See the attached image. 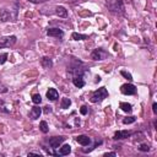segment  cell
<instances>
[{
    "label": "cell",
    "instance_id": "cell-3",
    "mask_svg": "<svg viewBox=\"0 0 157 157\" xmlns=\"http://www.w3.org/2000/svg\"><path fill=\"white\" fill-rule=\"evenodd\" d=\"M16 42V36H5L0 37V48H7L13 45Z\"/></svg>",
    "mask_w": 157,
    "mask_h": 157
},
{
    "label": "cell",
    "instance_id": "cell-1",
    "mask_svg": "<svg viewBox=\"0 0 157 157\" xmlns=\"http://www.w3.org/2000/svg\"><path fill=\"white\" fill-rule=\"evenodd\" d=\"M105 5L110 12H114V13H123L124 12V4L121 0H108Z\"/></svg>",
    "mask_w": 157,
    "mask_h": 157
},
{
    "label": "cell",
    "instance_id": "cell-25",
    "mask_svg": "<svg viewBox=\"0 0 157 157\" xmlns=\"http://www.w3.org/2000/svg\"><path fill=\"white\" fill-rule=\"evenodd\" d=\"M120 74H121V75H123V76H124L125 78H128V80H130V81L132 80V76H131V75H130L129 72H126V71H124V70H121V71H120Z\"/></svg>",
    "mask_w": 157,
    "mask_h": 157
},
{
    "label": "cell",
    "instance_id": "cell-28",
    "mask_svg": "<svg viewBox=\"0 0 157 157\" xmlns=\"http://www.w3.org/2000/svg\"><path fill=\"white\" fill-rule=\"evenodd\" d=\"M5 92H7V88L0 82V93H5Z\"/></svg>",
    "mask_w": 157,
    "mask_h": 157
},
{
    "label": "cell",
    "instance_id": "cell-30",
    "mask_svg": "<svg viewBox=\"0 0 157 157\" xmlns=\"http://www.w3.org/2000/svg\"><path fill=\"white\" fill-rule=\"evenodd\" d=\"M108 156H117V153L115 152H107V153H104V157H108Z\"/></svg>",
    "mask_w": 157,
    "mask_h": 157
},
{
    "label": "cell",
    "instance_id": "cell-4",
    "mask_svg": "<svg viewBox=\"0 0 157 157\" xmlns=\"http://www.w3.org/2000/svg\"><path fill=\"white\" fill-rule=\"evenodd\" d=\"M0 18H1V21H15L16 13L15 12L12 13L11 11L2 9V10H0Z\"/></svg>",
    "mask_w": 157,
    "mask_h": 157
},
{
    "label": "cell",
    "instance_id": "cell-15",
    "mask_svg": "<svg viewBox=\"0 0 157 157\" xmlns=\"http://www.w3.org/2000/svg\"><path fill=\"white\" fill-rule=\"evenodd\" d=\"M42 66L43 67H45V69H49V67H52L53 66V61H52V59L50 58H48V56H44V58H42Z\"/></svg>",
    "mask_w": 157,
    "mask_h": 157
},
{
    "label": "cell",
    "instance_id": "cell-9",
    "mask_svg": "<svg viewBox=\"0 0 157 157\" xmlns=\"http://www.w3.org/2000/svg\"><path fill=\"white\" fill-rule=\"evenodd\" d=\"M47 34L50 36V37H63L64 32L61 29H59V28H49L47 31Z\"/></svg>",
    "mask_w": 157,
    "mask_h": 157
},
{
    "label": "cell",
    "instance_id": "cell-7",
    "mask_svg": "<svg viewBox=\"0 0 157 157\" xmlns=\"http://www.w3.org/2000/svg\"><path fill=\"white\" fill-rule=\"evenodd\" d=\"M65 137L63 136H54V137H50L49 139V145L53 147V148H58L60 146V144L64 141Z\"/></svg>",
    "mask_w": 157,
    "mask_h": 157
},
{
    "label": "cell",
    "instance_id": "cell-32",
    "mask_svg": "<svg viewBox=\"0 0 157 157\" xmlns=\"http://www.w3.org/2000/svg\"><path fill=\"white\" fill-rule=\"evenodd\" d=\"M33 155H37V156H40L42 153H40V152H28V156H33Z\"/></svg>",
    "mask_w": 157,
    "mask_h": 157
},
{
    "label": "cell",
    "instance_id": "cell-11",
    "mask_svg": "<svg viewBox=\"0 0 157 157\" xmlns=\"http://www.w3.org/2000/svg\"><path fill=\"white\" fill-rule=\"evenodd\" d=\"M58 97H59V93H58V91H56L55 88H49V90L47 91V98H48V99L55 101Z\"/></svg>",
    "mask_w": 157,
    "mask_h": 157
},
{
    "label": "cell",
    "instance_id": "cell-2",
    "mask_svg": "<svg viewBox=\"0 0 157 157\" xmlns=\"http://www.w3.org/2000/svg\"><path fill=\"white\" fill-rule=\"evenodd\" d=\"M108 97V91L105 87H101L98 88L97 91H94L91 96V102L92 103H98V102H102L104 98Z\"/></svg>",
    "mask_w": 157,
    "mask_h": 157
},
{
    "label": "cell",
    "instance_id": "cell-10",
    "mask_svg": "<svg viewBox=\"0 0 157 157\" xmlns=\"http://www.w3.org/2000/svg\"><path fill=\"white\" fill-rule=\"evenodd\" d=\"M76 141H77L80 145H82V146H87V145H90L91 139H90L88 136H86V135H78V136L76 137Z\"/></svg>",
    "mask_w": 157,
    "mask_h": 157
},
{
    "label": "cell",
    "instance_id": "cell-31",
    "mask_svg": "<svg viewBox=\"0 0 157 157\" xmlns=\"http://www.w3.org/2000/svg\"><path fill=\"white\" fill-rule=\"evenodd\" d=\"M152 110H153V113H157V104L156 103L152 104Z\"/></svg>",
    "mask_w": 157,
    "mask_h": 157
},
{
    "label": "cell",
    "instance_id": "cell-23",
    "mask_svg": "<svg viewBox=\"0 0 157 157\" xmlns=\"http://www.w3.org/2000/svg\"><path fill=\"white\" fill-rule=\"evenodd\" d=\"M135 121V117H128V118H124L123 119V123L124 124H131Z\"/></svg>",
    "mask_w": 157,
    "mask_h": 157
},
{
    "label": "cell",
    "instance_id": "cell-33",
    "mask_svg": "<svg viewBox=\"0 0 157 157\" xmlns=\"http://www.w3.org/2000/svg\"><path fill=\"white\" fill-rule=\"evenodd\" d=\"M45 108V113H50L52 112V108L50 107H44Z\"/></svg>",
    "mask_w": 157,
    "mask_h": 157
},
{
    "label": "cell",
    "instance_id": "cell-8",
    "mask_svg": "<svg viewBox=\"0 0 157 157\" xmlns=\"http://www.w3.org/2000/svg\"><path fill=\"white\" fill-rule=\"evenodd\" d=\"M131 136V131H126V130H119L114 134V140H121V139H126Z\"/></svg>",
    "mask_w": 157,
    "mask_h": 157
},
{
    "label": "cell",
    "instance_id": "cell-12",
    "mask_svg": "<svg viewBox=\"0 0 157 157\" xmlns=\"http://www.w3.org/2000/svg\"><path fill=\"white\" fill-rule=\"evenodd\" d=\"M40 113H42V109L39 108V107H33L32 109H31V112H29V117H31V119H38L39 118V115H40Z\"/></svg>",
    "mask_w": 157,
    "mask_h": 157
},
{
    "label": "cell",
    "instance_id": "cell-16",
    "mask_svg": "<svg viewBox=\"0 0 157 157\" xmlns=\"http://www.w3.org/2000/svg\"><path fill=\"white\" fill-rule=\"evenodd\" d=\"M70 151H71V146H70V145H64V146L60 147V150H59V155L65 156V155H69Z\"/></svg>",
    "mask_w": 157,
    "mask_h": 157
},
{
    "label": "cell",
    "instance_id": "cell-21",
    "mask_svg": "<svg viewBox=\"0 0 157 157\" xmlns=\"http://www.w3.org/2000/svg\"><path fill=\"white\" fill-rule=\"evenodd\" d=\"M32 102H33L34 104H39V103L42 102L40 94H33V96H32Z\"/></svg>",
    "mask_w": 157,
    "mask_h": 157
},
{
    "label": "cell",
    "instance_id": "cell-34",
    "mask_svg": "<svg viewBox=\"0 0 157 157\" xmlns=\"http://www.w3.org/2000/svg\"><path fill=\"white\" fill-rule=\"evenodd\" d=\"M67 1H70V2H76V1H78V0H67Z\"/></svg>",
    "mask_w": 157,
    "mask_h": 157
},
{
    "label": "cell",
    "instance_id": "cell-17",
    "mask_svg": "<svg viewBox=\"0 0 157 157\" xmlns=\"http://www.w3.org/2000/svg\"><path fill=\"white\" fill-rule=\"evenodd\" d=\"M120 108H121V110H124V112H126V113H130V112L132 110L131 104H130V103H126V102H121V103H120Z\"/></svg>",
    "mask_w": 157,
    "mask_h": 157
},
{
    "label": "cell",
    "instance_id": "cell-19",
    "mask_svg": "<svg viewBox=\"0 0 157 157\" xmlns=\"http://www.w3.org/2000/svg\"><path fill=\"white\" fill-rule=\"evenodd\" d=\"M70 104H71V101H70L69 98H63V99H61V104H60V105H61V108H63V109L69 108V107H70Z\"/></svg>",
    "mask_w": 157,
    "mask_h": 157
},
{
    "label": "cell",
    "instance_id": "cell-26",
    "mask_svg": "<svg viewBox=\"0 0 157 157\" xmlns=\"http://www.w3.org/2000/svg\"><path fill=\"white\" fill-rule=\"evenodd\" d=\"M6 59H7V54H6V53L0 54V64H4V63L6 61Z\"/></svg>",
    "mask_w": 157,
    "mask_h": 157
},
{
    "label": "cell",
    "instance_id": "cell-29",
    "mask_svg": "<svg viewBox=\"0 0 157 157\" xmlns=\"http://www.w3.org/2000/svg\"><path fill=\"white\" fill-rule=\"evenodd\" d=\"M28 1H31V2H33V4H39V2H44V1H47V0H28Z\"/></svg>",
    "mask_w": 157,
    "mask_h": 157
},
{
    "label": "cell",
    "instance_id": "cell-24",
    "mask_svg": "<svg viewBox=\"0 0 157 157\" xmlns=\"http://www.w3.org/2000/svg\"><path fill=\"white\" fill-rule=\"evenodd\" d=\"M139 150H140V151H142V152H147V151H150V145L142 144V145H140Z\"/></svg>",
    "mask_w": 157,
    "mask_h": 157
},
{
    "label": "cell",
    "instance_id": "cell-20",
    "mask_svg": "<svg viewBox=\"0 0 157 157\" xmlns=\"http://www.w3.org/2000/svg\"><path fill=\"white\" fill-rule=\"evenodd\" d=\"M39 129H40V131H42V132L47 134V132H48V130H49L47 121H40V123H39Z\"/></svg>",
    "mask_w": 157,
    "mask_h": 157
},
{
    "label": "cell",
    "instance_id": "cell-5",
    "mask_svg": "<svg viewBox=\"0 0 157 157\" xmlns=\"http://www.w3.org/2000/svg\"><path fill=\"white\" fill-rule=\"evenodd\" d=\"M120 92H121L123 94L130 96V94H135V93H136V88H135V86L131 85V83H125V85H123V86L120 87Z\"/></svg>",
    "mask_w": 157,
    "mask_h": 157
},
{
    "label": "cell",
    "instance_id": "cell-13",
    "mask_svg": "<svg viewBox=\"0 0 157 157\" xmlns=\"http://www.w3.org/2000/svg\"><path fill=\"white\" fill-rule=\"evenodd\" d=\"M72 83H74L76 87H78V88H81V87L85 86V81H83V78H82L81 75H78V76H74V78H72Z\"/></svg>",
    "mask_w": 157,
    "mask_h": 157
},
{
    "label": "cell",
    "instance_id": "cell-14",
    "mask_svg": "<svg viewBox=\"0 0 157 157\" xmlns=\"http://www.w3.org/2000/svg\"><path fill=\"white\" fill-rule=\"evenodd\" d=\"M55 13L59 16V17H66L67 16V11L64 6H56L55 9Z\"/></svg>",
    "mask_w": 157,
    "mask_h": 157
},
{
    "label": "cell",
    "instance_id": "cell-27",
    "mask_svg": "<svg viewBox=\"0 0 157 157\" xmlns=\"http://www.w3.org/2000/svg\"><path fill=\"white\" fill-rule=\"evenodd\" d=\"M87 112H88V110H87V107H86V105H82V107L80 108V113H81L82 115H86Z\"/></svg>",
    "mask_w": 157,
    "mask_h": 157
},
{
    "label": "cell",
    "instance_id": "cell-22",
    "mask_svg": "<svg viewBox=\"0 0 157 157\" xmlns=\"http://www.w3.org/2000/svg\"><path fill=\"white\" fill-rule=\"evenodd\" d=\"M0 110L4 112V113H10V109H9V107L4 103V101H0Z\"/></svg>",
    "mask_w": 157,
    "mask_h": 157
},
{
    "label": "cell",
    "instance_id": "cell-18",
    "mask_svg": "<svg viewBox=\"0 0 157 157\" xmlns=\"http://www.w3.org/2000/svg\"><path fill=\"white\" fill-rule=\"evenodd\" d=\"M71 37H72V39H75V40H83V39H87V36H86V34H81V33H76V32H74Z\"/></svg>",
    "mask_w": 157,
    "mask_h": 157
},
{
    "label": "cell",
    "instance_id": "cell-6",
    "mask_svg": "<svg viewBox=\"0 0 157 157\" xmlns=\"http://www.w3.org/2000/svg\"><path fill=\"white\" fill-rule=\"evenodd\" d=\"M105 55H107V53H105L104 50H102V49H96V50L92 52L91 58H92L93 60H102V59L105 58Z\"/></svg>",
    "mask_w": 157,
    "mask_h": 157
}]
</instances>
